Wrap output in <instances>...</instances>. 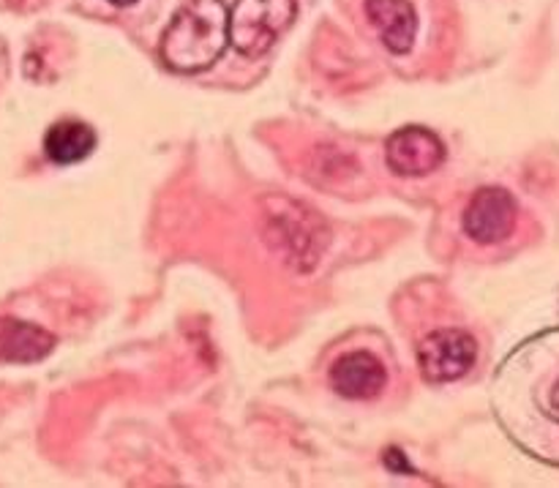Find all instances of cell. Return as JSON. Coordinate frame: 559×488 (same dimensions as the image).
Returning <instances> with one entry per match:
<instances>
[{
    "label": "cell",
    "instance_id": "ba28073f",
    "mask_svg": "<svg viewBox=\"0 0 559 488\" xmlns=\"http://www.w3.org/2000/svg\"><path fill=\"white\" fill-rule=\"evenodd\" d=\"M289 213H271L273 222H276V233L282 235V243L289 246V257L287 260L298 262V267H309L314 265L317 254L325 249V227L314 224L317 218L311 216V211L306 207L293 205Z\"/></svg>",
    "mask_w": 559,
    "mask_h": 488
},
{
    "label": "cell",
    "instance_id": "3957f363",
    "mask_svg": "<svg viewBox=\"0 0 559 488\" xmlns=\"http://www.w3.org/2000/svg\"><path fill=\"white\" fill-rule=\"evenodd\" d=\"M295 14V0H235L227 20L229 44L243 58H262L293 27Z\"/></svg>",
    "mask_w": 559,
    "mask_h": 488
},
{
    "label": "cell",
    "instance_id": "6da1fadb",
    "mask_svg": "<svg viewBox=\"0 0 559 488\" xmlns=\"http://www.w3.org/2000/svg\"><path fill=\"white\" fill-rule=\"evenodd\" d=\"M229 11L224 0H186L164 31L158 55L175 74H200L227 49Z\"/></svg>",
    "mask_w": 559,
    "mask_h": 488
},
{
    "label": "cell",
    "instance_id": "52a82bcc",
    "mask_svg": "<svg viewBox=\"0 0 559 488\" xmlns=\"http://www.w3.org/2000/svg\"><path fill=\"white\" fill-rule=\"evenodd\" d=\"M385 382V366L371 353L344 355L331 369L333 391L344 398H353V402H366V398L380 396Z\"/></svg>",
    "mask_w": 559,
    "mask_h": 488
},
{
    "label": "cell",
    "instance_id": "7a4b0ae2",
    "mask_svg": "<svg viewBox=\"0 0 559 488\" xmlns=\"http://www.w3.org/2000/svg\"><path fill=\"white\" fill-rule=\"evenodd\" d=\"M497 385L524 388L530 407L559 426V331L533 338L513 353L500 371Z\"/></svg>",
    "mask_w": 559,
    "mask_h": 488
},
{
    "label": "cell",
    "instance_id": "9c48e42d",
    "mask_svg": "<svg viewBox=\"0 0 559 488\" xmlns=\"http://www.w3.org/2000/svg\"><path fill=\"white\" fill-rule=\"evenodd\" d=\"M366 16L393 55H407L418 33V16L409 0H366Z\"/></svg>",
    "mask_w": 559,
    "mask_h": 488
},
{
    "label": "cell",
    "instance_id": "30bf717a",
    "mask_svg": "<svg viewBox=\"0 0 559 488\" xmlns=\"http://www.w3.org/2000/svg\"><path fill=\"white\" fill-rule=\"evenodd\" d=\"M55 349V336L44 328L20 320H0V360L36 364Z\"/></svg>",
    "mask_w": 559,
    "mask_h": 488
},
{
    "label": "cell",
    "instance_id": "7c38bea8",
    "mask_svg": "<svg viewBox=\"0 0 559 488\" xmlns=\"http://www.w3.org/2000/svg\"><path fill=\"white\" fill-rule=\"evenodd\" d=\"M109 3H112V5H134L136 0H109Z\"/></svg>",
    "mask_w": 559,
    "mask_h": 488
},
{
    "label": "cell",
    "instance_id": "8fae6325",
    "mask_svg": "<svg viewBox=\"0 0 559 488\" xmlns=\"http://www.w3.org/2000/svg\"><path fill=\"white\" fill-rule=\"evenodd\" d=\"M96 142L98 136L93 126L82 123V120H60V123L49 126V131L44 134V153L55 164H76L91 156Z\"/></svg>",
    "mask_w": 559,
    "mask_h": 488
},
{
    "label": "cell",
    "instance_id": "277c9868",
    "mask_svg": "<svg viewBox=\"0 0 559 488\" xmlns=\"http://www.w3.org/2000/svg\"><path fill=\"white\" fill-rule=\"evenodd\" d=\"M478 360V344L467 331L445 328L418 344V366L426 382H453L467 374Z\"/></svg>",
    "mask_w": 559,
    "mask_h": 488
},
{
    "label": "cell",
    "instance_id": "8992f818",
    "mask_svg": "<svg viewBox=\"0 0 559 488\" xmlns=\"http://www.w3.org/2000/svg\"><path fill=\"white\" fill-rule=\"evenodd\" d=\"M516 200L506 189H480L464 211V233L475 243H502L516 227Z\"/></svg>",
    "mask_w": 559,
    "mask_h": 488
},
{
    "label": "cell",
    "instance_id": "5b68a950",
    "mask_svg": "<svg viewBox=\"0 0 559 488\" xmlns=\"http://www.w3.org/2000/svg\"><path fill=\"white\" fill-rule=\"evenodd\" d=\"M385 162L402 178H420L435 172L445 162V145L435 131L424 126H404L388 140Z\"/></svg>",
    "mask_w": 559,
    "mask_h": 488
}]
</instances>
